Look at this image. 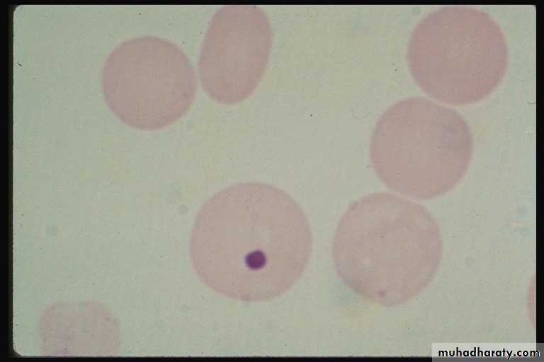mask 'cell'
Masks as SVG:
<instances>
[{"mask_svg":"<svg viewBox=\"0 0 544 362\" xmlns=\"http://www.w3.org/2000/svg\"><path fill=\"white\" fill-rule=\"evenodd\" d=\"M312 250L296 201L269 184L242 182L213 194L198 212L189 255L213 291L243 302L274 299L302 276Z\"/></svg>","mask_w":544,"mask_h":362,"instance_id":"1","label":"cell"},{"mask_svg":"<svg viewBox=\"0 0 544 362\" xmlns=\"http://www.w3.org/2000/svg\"><path fill=\"white\" fill-rule=\"evenodd\" d=\"M473 137L464 117L428 98L411 97L390 107L377 122L370 156L390 189L416 198L448 192L465 177Z\"/></svg>","mask_w":544,"mask_h":362,"instance_id":"2","label":"cell"},{"mask_svg":"<svg viewBox=\"0 0 544 362\" xmlns=\"http://www.w3.org/2000/svg\"><path fill=\"white\" fill-rule=\"evenodd\" d=\"M410 71L419 86L443 103L471 104L503 78L508 48L497 21L467 6L441 7L416 25L408 47Z\"/></svg>","mask_w":544,"mask_h":362,"instance_id":"3","label":"cell"},{"mask_svg":"<svg viewBox=\"0 0 544 362\" xmlns=\"http://www.w3.org/2000/svg\"><path fill=\"white\" fill-rule=\"evenodd\" d=\"M421 215L412 203L390 194H371L352 203L332 245L343 282L366 300H385L388 272L409 259L420 245Z\"/></svg>","mask_w":544,"mask_h":362,"instance_id":"4","label":"cell"},{"mask_svg":"<svg viewBox=\"0 0 544 362\" xmlns=\"http://www.w3.org/2000/svg\"><path fill=\"white\" fill-rule=\"evenodd\" d=\"M120 115L140 129L168 126L189 110L196 92V77L186 54L175 43L144 36L128 41L122 49Z\"/></svg>","mask_w":544,"mask_h":362,"instance_id":"5","label":"cell"},{"mask_svg":"<svg viewBox=\"0 0 544 362\" xmlns=\"http://www.w3.org/2000/svg\"><path fill=\"white\" fill-rule=\"evenodd\" d=\"M272 45L269 19L260 7L226 5L213 15L199 59L205 92L223 104L246 99L259 83Z\"/></svg>","mask_w":544,"mask_h":362,"instance_id":"6","label":"cell"}]
</instances>
